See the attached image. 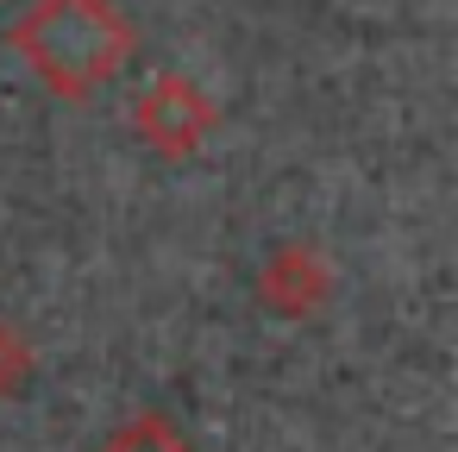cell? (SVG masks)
<instances>
[{
  "label": "cell",
  "mask_w": 458,
  "mask_h": 452,
  "mask_svg": "<svg viewBox=\"0 0 458 452\" xmlns=\"http://www.w3.org/2000/svg\"><path fill=\"white\" fill-rule=\"evenodd\" d=\"M7 38L32 64V76L64 101H89L132 57V26L114 0H32Z\"/></svg>",
  "instance_id": "cell-1"
},
{
  "label": "cell",
  "mask_w": 458,
  "mask_h": 452,
  "mask_svg": "<svg viewBox=\"0 0 458 452\" xmlns=\"http://www.w3.org/2000/svg\"><path fill=\"white\" fill-rule=\"evenodd\" d=\"M208 126H214V107H208V95H201L195 82H182V76H157V82L145 89V101H139V132H145L157 151H170V158H182Z\"/></svg>",
  "instance_id": "cell-2"
},
{
  "label": "cell",
  "mask_w": 458,
  "mask_h": 452,
  "mask_svg": "<svg viewBox=\"0 0 458 452\" xmlns=\"http://www.w3.org/2000/svg\"><path fill=\"white\" fill-rule=\"evenodd\" d=\"M101 452H195V446L176 433V421H164V414H139V421H126Z\"/></svg>",
  "instance_id": "cell-3"
}]
</instances>
